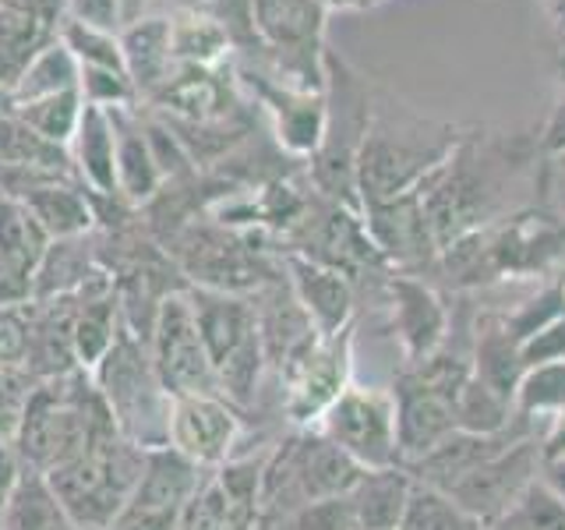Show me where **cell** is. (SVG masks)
Segmentation results:
<instances>
[{"mask_svg":"<svg viewBox=\"0 0 565 530\" xmlns=\"http://www.w3.org/2000/svg\"><path fill=\"white\" fill-rule=\"evenodd\" d=\"M534 159L541 156L537 141L530 138L467 131L446 163L431 170L417 188L438 252L499 220L509 184Z\"/></svg>","mask_w":565,"mask_h":530,"instance_id":"obj_1","label":"cell"},{"mask_svg":"<svg viewBox=\"0 0 565 530\" xmlns=\"http://www.w3.org/2000/svg\"><path fill=\"white\" fill-rule=\"evenodd\" d=\"M509 332L516 336V343L523 347L530 336H537L541 329L555 326L558 318H565V290H562V279L555 276L552 283H544V287L523 300V305H516L512 311H502Z\"/></svg>","mask_w":565,"mask_h":530,"instance_id":"obj_38","label":"cell"},{"mask_svg":"<svg viewBox=\"0 0 565 530\" xmlns=\"http://www.w3.org/2000/svg\"><path fill=\"white\" fill-rule=\"evenodd\" d=\"M205 481H209L205 467H199L184 453H177L173 446H156V449H146V464H141L138 485L131 488L124 506L181 520L184 509L191 506V499L199 495Z\"/></svg>","mask_w":565,"mask_h":530,"instance_id":"obj_19","label":"cell"},{"mask_svg":"<svg viewBox=\"0 0 565 530\" xmlns=\"http://www.w3.org/2000/svg\"><path fill=\"white\" fill-rule=\"evenodd\" d=\"M382 294L388 300V326L396 332L403 368L435 358L452 332V311L438 287H431L424 276L388 273Z\"/></svg>","mask_w":565,"mask_h":530,"instance_id":"obj_13","label":"cell"},{"mask_svg":"<svg viewBox=\"0 0 565 530\" xmlns=\"http://www.w3.org/2000/svg\"><path fill=\"white\" fill-rule=\"evenodd\" d=\"M78 78H82V64L75 61V53H71L57 35L50 46H43L40 53H35V61L25 67V75L18 78V85L11 88L4 110H11V106H18V103L46 99V96L67 93V88H78Z\"/></svg>","mask_w":565,"mask_h":530,"instance_id":"obj_31","label":"cell"},{"mask_svg":"<svg viewBox=\"0 0 565 530\" xmlns=\"http://www.w3.org/2000/svg\"><path fill=\"white\" fill-rule=\"evenodd\" d=\"M82 99L85 106H99V110H117V106H141L138 88L124 71H106V67H82Z\"/></svg>","mask_w":565,"mask_h":530,"instance_id":"obj_39","label":"cell"},{"mask_svg":"<svg viewBox=\"0 0 565 530\" xmlns=\"http://www.w3.org/2000/svg\"><path fill=\"white\" fill-rule=\"evenodd\" d=\"M326 18L322 0H255V22L269 61L252 64L300 93H326Z\"/></svg>","mask_w":565,"mask_h":530,"instance_id":"obj_7","label":"cell"},{"mask_svg":"<svg viewBox=\"0 0 565 530\" xmlns=\"http://www.w3.org/2000/svg\"><path fill=\"white\" fill-rule=\"evenodd\" d=\"M32 389H35V379L25 368L0 364V442H14L18 428H22Z\"/></svg>","mask_w":565,"mask_h":530,"instance_id":"obj_40","label":"cell"},{"mask_svg":"<svg viewBox=\"0 0 565 530\" xmlns=\"http://www.w3.org/2000/svg\"><path fill=\"white\" fill-rule=\"evenodd\" d=\"M467 131L452 124L424 120L406 106L375 110L367 138L358 156V194L361 205L388 202L399 194H411L424 184V177L438 170L449 152L463 141Z\"/></svg>","mask_w":565,"mask_h":530,"instance_id":"obj_2","label":"cell"},{"mask_svg":"<svg viewBox=\"0 0 565 530\" xmlns=\"http://www.w3.org/2000/svg\"><path fill=\"white\" fill-rule=\"evenodd\" d=\"M282 273H287V283L300 300V308L308 311L322 336H335L358 322V287L343 273L305 255H282Z\"/></svg>","mask_w":565,"mask_h":530,"instance_id":"obj_18","label":"cell"},{"mask_svg":"<svg viewBox=\"0 0 565 530\" xmlns=\"http://www.w3.org/2000/svg\"><path fill=\"white\" fill-rule=\"evenodd\" d=\"M411 491H414V477L406 467L364 470L361 481L350 488V506L353 517H358V530H396Z\"/></svg>","mask_w":565,"mask_h":530,"instance_id":"obj_25","label":"cell"},{"mask_svg":"<svg viewBox=\"0 0 565 530\" xmlns=\"http://www.w3.org/2000/svg\"><path fill=\"white\" fill-rule=\"evenodd\" d=\"M188 300L194 311V326H199V336L212 361V371H220L226 361H234L241 350L262 343L252 297L188 287Z\"/></svg>","mask_w":565,"mask_h":530,"instance_id":"obj_17","label":"cell"},{"mask_svg":"<svg viewBox=\"0 0 565 530\" xmlns=\"http://www.w3.org/2000/svg\"><path fill=\"white\" fill-rule=\"evenodd\" d=\"M71 156H75V173L88 194H96V199H120L117 138L110 114L99 110V106H85L75 141H71Z\"/></svg>","mask_w":565,"mask_h":530,"instance_id":"obj_23","label":"cell"},{"mask_svg":"<svg viewBox=\"0 0 565 530\" xmlns=\"http://www.w3.org/2000/svg\"><path fill=\"white\" fill-rule=\"evenodd\" d=\"M114 124V138H117V188L120 199L141 209L149 205L159 188H163V177L152 159L146 128H141V106H117V110H106Z\"/></svg>","mask_w":565,"mask_h":530,"instance_id":"obj_21","label":"cell"},{"mask_svg":"<svg viewBox=\"0 0 565 530\" xmlns=\"http://www.w3.org/2000/svg\"><path fill=\"white\" fill-rule=\"evenodd\" d=\"M25 464H22V456L14 453L11 442H0V509L8 506L11 499V491L18 485V477H22Z\"/></svg>","mask_w":565,"mask_h":530,"instance_id":"obj_46","label":"cell"},{"mask_svg":"<svg viewBox=\"0 0 565 530\" xmlns=\"http://www.w3.org/2000/svg\"><path fill=\"white\" fill-rule=\"evenodd\" d=\"M156 4H159V8H163V4H167V0H156Z\"/></svg>","mask_w":565,"mask_h":530,"instance_id":"obj_54","label":"cell"},{"mask_svg":"<svg viewBox=\"0 0 565 530\" xmlns=\"http://www.w3.org/2000/svg\"><path fill=\"white\" fill-rule=\"evenodd\" d=\"M156 11V0H120V14H124V25L138 22V18H146Z\"/></svg>","mask_w":565,"mask_h":530,"instance_id":"obj_50","label":"cell"},{"mask_svg":"<svg viewBox=\"0 0 565 530\" xmlns=\"http://www.w3.org/2000/svg\"><path fill=\"white\" fill-rule=\"evenodd\" d=\"M0 530H4V509H0Z\"/></svg>","mask_w":565,"mask_h":530,"instance_id":"obj_52","label":"cell"},{"mask_svg":"<svg viewBox=\"0 0 565 530\" xmlns=\"http://www.w3.org/2000/svg\"><path fill=\"white\" fill-rule=\"evenodd\" d=\"M57 35H61V43L75 53V61L82 67H106V71H124V75H128V67H124V53H120V40H117L120 32H103V29L64 18Z\"/></svg>","mask_w":565,"mask_h":530,"instance_id":"obj_37","label":"cell"},{"mask_svg":"<svg viewBox=\"0 0 565 530\" xmlns=\"http://www.w3.org/2000/svg\"><path fill=\"white\" fill-rule=\"evenodd\" d=\"M318 432L364 470L403 467L396 438V403L388 389L350 382L343 396L318 421Z\"/></svg>","mask_w":565,"mask_h":530,"instance_id":"obj_9","label":"cell"},{"mask_svg":"<svg viewBox=\"0 0 565 530\" xmlns=\"http://www.w3.org/2000/svg\"><path fill=\"white\" fill-rule=\"evenodd\" d=\"M541 456L544 459H562L565 456V406L552 414L541 428Z\"/></svg>","mask_w":565,"mask_h":530,"instance_id":"obj_47","label":"cell"},{"mask_svg":"<svg viewBox=\"0 0 565 530\" xmlns=\"http://www.w3.org/2000/svg\"><path fill=\"white\" fill-rule=\"evenodd\" d=\"M558 279H562V290H565V273H562V276H558Z\"/></svg>","mask_w":565,"mask_h":530,"instance_id":"obj_53","label":"cell"},{"mask_svg":"<svg viewBox=\"0 0 565 530\" xmlns=\"http://www.w3.org/2000/svg\"><path fill=\"white\" fill-rule=\"evenodd\" d=\"M375 103H371L367 82L350 71L343 57L326 50V131L322 146L311 156V188L326 202L347 205L361 212L358 194V156L367 138Z\"/></svg>","mask_w":565,"mask_h":530,"instance_id":"obj_4","label":"cell"},{"mask_svg":"<svg viewBox=\"0 0 565 530\" xmlns=\"http://www.w3.org/2000/svg\"><path fill=\"white\" fill-rule=\"evenodd\" d=\"M541 477H544V485L552 488L558 499L565 502V456L562 459H544V464H541Z\"/></svg>","mask_w":565,"mask_h":530,"instance_id":"obj_48","label":"cell"},{"mask_svg":"<svg viewBox=\"0 0 565 530\" xmlns=\"http://www.w3.org/2000/svg\"><path fill=\"white\" fill-rule=\"evenodd\" d=\"M473 375L491 385L499 396L516 403V389L526 375V364L502 311L473 315Z\"/></svg>","mask_w":565,"mask_h":530,"instance_id":"obj_22","label":"cell"},{"mask_svg":"<svg viewBox=\"0 0 565 530\" xmlns=\"http://www.w3.org/2000/svg\"><path fill=\"white\" fill-rule=\"evenodd\" d=\"M149 358L156 368V379L170 400L220 393V379H216V371H212L199 326H194L188 290H177L159 305L152 336H149Z\"/></svg>","mask_w":565,"mask_h":530,"instance_id":"obj_10","label":"cell"},{"mask_svg":"<svg viewBox=\"0 0 565 530\" xmlns=\"http://www.w3.org/2000/svg\"><path fill=\"white\" fill-rule=\"evenodd\" d=\"M88 244H93V234L71 237V241H50L32 279V300H57L64 294H75L78 287H85L88 276L99 269L96 247H88Z\"/></svg>","mask_w":565,"mask_h":530,"instance_id":"obj_26","label":"cell"},{"mask_svg":"<svg viewBox=\"0 0 565 530\" xmlns=\"http://www.w3.org/2000/svg\"><path fill=\"white\" fill-rule=\"evenodd\" d=\"M512 421H516V403L499 396L477 375L463 382V389H459V396H456V432L499 435Z\"/></svg>","mask_w":565,"mask_h":530,"instance_id":"obj_33","label":"cell"},{"mask_svg":"<svg viewBox=\"0 0 565 530\" xmlns=\"http://www.w3.org/2000/svg\"><path fill=\"white\" fill-rule=\"evenodd\" d=\"M53 40H57V29L35 22L29 14L0 8V110H4L18 78L25 75V67L35 61V53Z\"/></svg>","mask_w":565,"mask_h":530,"instance_id":"obj_28","label":"cell"},{"mask_svg":"<svg viewBox=\"0 0 565 530\" xmlns=\"http://www.w3.org/2000/svg\"><path fill=\"white\" fill-rule=\"evenodd\" d=\"M120 53H124V67H128V78L138 88V99L146 106L163 82L170 78V71L177 67L173 61V43H170V14L167 11H152L138 22L120 29Z\"/></svg>","mask_w":565,"mask_h":530,"instance_id":"obj_20","label":"cell"},{"mask_svg":"<svg viewBox=\"0 0 565 530\" xmlns=\"http://www.w3.org/2000/svg\"><path fill=\"white\" fill-rule=\"evenodd\" d=\"M170 43H173L177 64L223 67L234 61V50H230L223 25L205 8L170 11Z\"/></svg>","mask_w":565,"mask_h":530,"instance_id":"obj_27","label":"cell"},{"mask_svg":"<svg viewBox=\"0 0 565 530\" xmlns=\"http://www.w3.org/2000/svg\"><path fill=\"white\" fill-rule=\"evenodd\" d=\"M4 114L29 124V128L35 135H43L46 141H57V146L71 149V141H75V131L82 124V114H85V99H82V88H67V93L46 96V99L18 103Z\"/></svg>","mask_w":565,"mask_h":530,"instance_id":"obj_32","label":"cell"},{"mask_svg":"<svg viewBox=\"0 0 565 530\" xmlns=\"http://www.w3.org/2000/svg\"><path fill=\"white\" fill-rule=\"evenodd\" d=\"M0 167H29V170H46V173H75V156L67 146L46 141L35 135L29 124H22L11 114H0Z\"/></svg>","mask_w":565,"mask_h":530,"instance_id":"obj_30","label":"cell"},{"mask_svg":"<svg viewBox=\"0 0 565 530\" xmlns=\"http://www.w3.org/2000/svg\"><path fill=\"white\" fill-rule=\"evenodd\" d=\"M64 18L82 25H93L103 32H120L124 29V14H120V0H64Z\"/></svg>","mask_w":565,"mask_h":530,"instance_id":"obj_42","label":"cell"},{"mask_svg":"<svg viewBox=\"0 0 565 530\" xmlns=\"http://www.w3.org/2000/svg\"><path fill=\"white\" fill-rule=\"evenodd\" d=\"M353 332H358V322L335 336H318L315 343L276 368L282 385V417L294 428H318L322 414L343 396L353 375V340H358Z\"/></svg>","mask_w":565,"mask_h":530,"instance_id":"obj_8","label":"cell"},{"mask_svg":"<svg viewBox=\"0 0 565 530\" xmlns=\"http://www.w3.org/2000/svg\"><path fill=\"white\" fill-rule=\"evenodd\" d=\"M541 464H544L541 435H534V438L516 442L512 449L499 453L494 459H488V464H481L477 470L463 474L459 481L438 491H446L467 517H473L484 530H491L509 512V506L537 481Z\"/></svg>","mask_w":565,"mask_h":530,"instance_id":"obj_11","label":"cell"},{"mask_svg":"<svg viewBox=\"0 0 565 530\" xmlns=\"http://www.w3.org/2000/svg\"><path fill=\"white\" fill-rule=\"evenodd\" d=\"M544 11H547V25L555 32V43L565 53V0H544Z\"/></svg>","mask_w":565,"mask_h":530,"instance_id":"obj_49","label":"cell"},{"mask_svg":"<svg viewBox=\"0 0 565 530\" xmlns=\"http://www.w3.org/2000/svg\"><path fill=\"white\" fill-rule=\"evenodd\" d=\"M141 464H146V449H138L128 438H117L85 449L71 464L53 467L46 481L78 530H110L131 488L138 485Z\"/></svg>","mask_w":565,"mask_h":530,"instance_id":"obj_6","label":"cell"},{"mask_svg":"<svg viewBox=\"0 0 565 530\" xmlns=\"http://www.w3.org/2000/svg\"><path fill=\"white\" fill-rule=\"evenodd\" d=\"M4 530H78L43 470H22L4 506Z\"/></svg>","mask_w":565,"mask_h":530,"instance_id":"obj_29","label":"cell"},{"mask_svg":"<svg viewBox=\"0 0 565 530\" xmlns=\"http://www.w3.org/2000/svg\"><path fill=\"white\" fill-rule=\"evenodd\" d=\"M396 530H484L473 517H467L446 491L414 481L411 499H406L403 520Z\"/></svg>","mask_w":565,"mask_h":530,"instance_id":"obj_34","label":"cell"},{"mask_svg":"<svg viewBox=\"0 0 565 530\" xmlns=\"http://www.w3.org/2000/svg\"><path fill=\"white\" fill-rule=\"evenodd\" d=\"M361 216L367 226V237L375 241L379 255L388 262V269L411 276L431 273V265L438 258V244L428 216H424L417 191L399 194V199L388 202L361 205Z\"/></svg>","mask_w":565,"mask_h":530,"instance_id":"obj_15","label":"cell"},{"mask_svg":"<svg viewBox=\"0 0 565 530\" xmlns=\"http://www.w3.org/2000/svg\"><path fill=\"white\" fill-rule=\"evenodd\" d=\"M565 406V361H547L526 368L516 389V414L544 424Z\"/></svg>","mask_w":565,"mask_h":530,"instance_id":"obj_35","label":"cell"},{"mask_svg":"<svg viewBox=\"0 0 565 530\" xmlns=\"http://www.w3.org/2000/svg\"><path fill=\"white\" fill-rule=\"evenodd\" d=\"M22 205L32 212V220L46 230L50 241H71V237H85L96 230V209L82 181H50L43 188L29 191Z\"/></svg>","mask_w":565,"mask_h":530,"instance_id":"obj_24","label":"cell"},{"mask_svg":"<svg viewBox=\"0 0 565 530\" xmlns=\"http://www.w3.org/2000/svg\"><path fill=\"white\" fill-rule=\"evenodd\" d=\"M537 156L544 163H558V159L565 163V93L555 99L544 128L537 131Z\"/></svg>","mask_w":565,"mask_h":530,"instance_id":"obj_44","label":"cell"},{"mask_svg":"<svg viewBox=\"0 0 565 530\" xmlns=\"http://www.w3.org/2000/svg\"><path fill=\"white\" fill-rule=\"evenodd\" d=\"M209 0H167L163 8H170V11H191V8H205Z\"/></svg>","mask_w":565,"mask_h":530,"instance_id":"obj_51","label":"cell"},{"mask_svg":"<svg viewBox=\"0 0 565 530\" xmlns=\"http://www.w3.org/2000/svg\"><path fill=\"white\" fill-rule=\"evenodd\" d=\"M523 353V364L534 368V364H547V361H565V318H558L555 326L541 329L537 336L520 347Z\"/></svg>","mask_w":565,"mask_h":530,"instance_id":"obj_43","label":"cell"},{"mask_svg":"<svg viewBox=\"0 0 565 530\" xmlns=\"http://www.w3.org/2000/svg\"><path fill=\"white\" fill-rule=\"evenodd\" d=\"M244 435V411L220 393L173 396L167 446L184 453L205 470H220L226 459L237 456V442Z\"/></svg>","mask_w":565,"mask_h":530,"instance_id":"obj_12","label":"cell"},{"mask_svg":"<svg viewBox=\"0 0 565 530\" xmlns=\"http://www.w3.org/2000/svg\"><path fill=\"white\" fill-rule=\"evenodd\" d=\"M361 474L364 467L353 464L343 449H335L318 428H294L265 453L255 523H276L300 506L350 495Z\"/></svg>","mask_w":565,"mask_h":530,"instance_id":"obj_3","label":"cell"},{"mask_svg":"<svg viewBox=\"0 0 565 530\" xmlns=\"http://www.w3.org/2000/svg\"><path fill=\"white\" fill-rule=\"evenodd\" d=\"M234 78L273 114L282 152L294 159H311L318 152L326 131V93H300L276 82L269 71L241 61H234Z\"/></svg>","mask_w":565,"mask_h":530,"instance_id":"obj_14","label":"cell"},{"mask_svg":"<svg viewBox=\"0 0 565 530\" xmlns=\"http://www.w3.org/2000/svg\"><path fill=\"white\" fill-rule=\"evenodd\" d=\"M0 8L29 14L50 29H61V22H64V0H0Z\"/></svg>","mask_w":565,"mask_h":530,"instance_id":"obj_45","label":"cell"},{"mask_svg":"<svg viewBox=\"0 0 565 530\" xmlns=\"http://www.w3.org/2000/svg\"><path fill=\"white\" fill-rule=\"evenodd\" d=\"M29 358V311L0 305V364L25 368Z\"/></svg>","mask_w":565,"mask_h":530,"instance_id":"obj_41","label":"cell"},{"mask_svg":"<svg viewBox=\"0 0 565 530\" xmlns=\"http://www.w3.org/2000/svg\"><path fill=\"white\" fill-rule=\"evenodd\" d=\"M93 382L99 385L103 400L110 403L124 438L135 442L138 449L167 446L170 396L156 379L149 347L128 326H120L114 347L93 368Z\"/></svg>","mask_w":565,"mask_h":530,"instance_id":"obj_5","label":"cell"},{"mask_svg":"<svg viewBox=\"0 0 565 530\" xmlns=\"http://www.w3.org/2000/svg\"><path fill=\"white\" fill-rule=\"evenodd\" d=\"M393 403H396V438L403 453V467L428 456L449 435H456V403L428 385L414 368H399L393 379Z\"/></svg>","mask_w":565,"mask_h":530,"instance_id":"obj_16","label":"cell"},{"mask_svg":"<svg viewBox=\"0 0 565 530\" xmlns=\"http://www.w3.org/2000/svg\"><path fill=\"white\" fill-rule=\"evenodd\" d=\"M491 530H565V502L537 477Z\"/></svg>","mask_w":565,"mask_h":530,"instance_id":"obj_36","label":"cell"}]
</instances>
